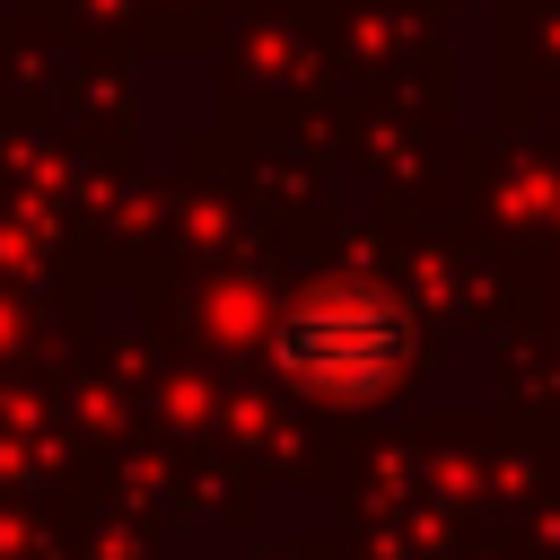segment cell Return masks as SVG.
<instances>
[{
    "mask_svg": "<svg viewBox=\"0 0 560 560\" xmlns=\"http://www.w3.org/2000/svg\"><path fill=\"white\" fill-rule=\"evenodd\" d=\"M420 324L385 280H315L271 324V368L315 402H376L411 376Z\"/></svg>",
    "mask_w": 560,
    "mask_h": 560,
    "instance_id": "1",
    "label": "cell"
}]
</instances>
